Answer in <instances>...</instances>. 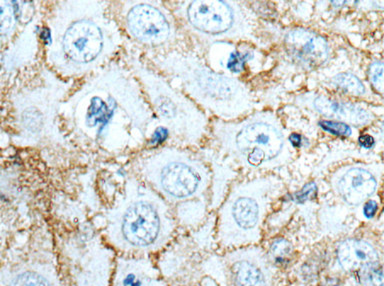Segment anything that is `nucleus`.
<instances>
[{
	"label": "nucleus",
	"mask_w": 384,
	"mask_h": 286,
	"mask_svg": "<svg viewBox=\"0 0 384 286\" xmlns=\"http://www.w3.org/2000/svg\"><path fill=\"white\" fill-rule=\"evenodd\" d=\"M60 120L72 142L113 157L142 150L159 130L140 82L119 60L82 79L60 104Z\"/></svg>",
	"instance_id": "obj_1"
},
{
	"label": "nucleus",
	"mask_w": 384,
	"mask_h": 286,
	"mask_svg": "<svg viewBox=\"0 0 384 286\" xmlns=\"http://www.w3.org/2000/svg\"><path fill=\"white\" fill-rule=\"evenodd\" d=\"M108 1H57L46 19L48 69L67 81L84 79L115 60L125 36Z\"/></svg>",
	"instance_id": "obj_2"
},
{
	"label": "nucleus",
	"mask_w": 384,
	"mask_h": 286,
	"mask_svg": "<svg viewBox=\"0 0 384 286\" xmlns=\"http://www.w3.org/2000/svg\"><path fill=\"white\" fill-rule=\"evenodd\" d=\"M103 239L123 256H150L174 239L176 218L169 203L130 176L104 214Z\"/></svg>",
	"instance_id": "obj_3"
},
{
	"label": "nucleus",
	"mask_w": 384,
	"mask_h": 286,
	"mask_svg": "<svg viewBox=\"0 0 384 286\" xmlns=\"http://www.w3.org/2000/svg\"><path fill=\"white\" fill-rule=\"evenodd\" d=\"M145 60L209 118L237 120L256 110V96L247 82L213 69L196 53L176 48L145 55Z\"/></svg>",
	"instance_id": "obj_4"
},
{
	"label": "nucleus",
	"mask_w": 384,
	"mask_h": 286,
	"mask_svg": "<svg viewBox=\"0 0 384 286\" xmlns=\"http://www.w3.org/2000/svg\"><path fill=\"white\" fill-rule=\"evenodd\" d=\"M210 137L221 154L247 171H276L293 159L288 132L273 110H254L232 121L211 118Z\"/></svg>",
	"instance_id": "obj_5"
},
{
	"label": "nucleus",
	"mask_w": 384,
	"mask_h": 286,
	"mask_svg": "<svg viewBox=\"0 0 384 286\" xmlns=\"http://www.w3.org/2000/svg\"><path fill=\"white\" fill-rule=\"evenodd\" d=\"M123 62L140 82L169 140L179 147H201L210 137L211 118L137 52L126 50Z\"/></svg>",
	"instance_id": "obj_6"
},
{
	"label": "nucleus",
	"mask_w": 384,
	"mask_h": 286,
	"mask_svg": "<svg viewBox=\"0 0 384 286\" xmlns=\"http://www.w3.org/2000/svg\"><path fill=\"white\" fill-rule=\"evenodd\" d=\"M136 176L169 205L206 200L213 173L208 162L188 147L162 145L143 152L133 162Z\"/></svg>",
	"instance_id": "obj_7"
},
{
	"label": "nucleus",
	"mask_w": 384,
	"mask_h": 286,
	"mask_svg": "<svg viewBox=\"0 0 384 286\" xmlns=\"http://www.w3.org/2000/svg\"><path fill=\"white\" fill-rule=\"evenodd\" d=\"M283 190V181L276 174L232 183L216 219L221 248L230 251L259 244L266 218Z\"/></svg>",
	"instance_id": "obj_8"
},
{
	"label": "nucleus",
	"mask_w": 384,
	"mask_h": 286,
	"mask_svg": "<svg viewBox=\"0 0 384 286\" xmlns=\"http://www.w3.org/2000/svg\"><path fill=\"white\" fill-rule=\"evenodd\" d=\"M169 8L182 33L201 45L259 41L254 16L240 2L192 0L172 2Z\"/></svg>",
	"instance_id": "obj_9"
},
{
	"label": "nucleus",
	"mask_w": 384,
	"mask_h": 286,
	"mask_svg": "<svg viewBox=\"0 0 384 286\" xmlns=\"http://www.w3.org/2000/svg\"><path fill=\"white\" fill-rule=\"evenodd\" d=\"M72 84L74 81H63L47 69L40 75V84L21 93L16 104V122L26 144L45 149L64 142L60 106Z\"/></svg>",
	"instance_id": "obj_10"
},
{
	"label": "nucleus",
	"mask_w": 384,
	"mask_h": 286,
	"mask_svg": "<svg viewBox=\"0 0 384 286\" xmlns=\"http://www.w3.org/2000/svg\"><path fill=\"white\" fill-rule=\"evenodd\" d=\"M114 16L125 38L147 55L176 50L181 40V26L171 9L160 1L116 2Z\"/></svg>",
	"instance_id": "obj_11"
},
{
	"label": "nucleus",
	"mask_w": 384,
	"mask_h": 286,
	"mask_svg": "<svg viewBox=\"0 0 384 286\" xmlns=\"http://www.w3.org/2000/svg\"><path fill=\"white\" fill-rule=\"evenodd\" d=\"M60 256L69 286H111L115 251L98 235H70L60 246Z\"/></svg>",
	"instance_id": "obj_12"
},
{
	"label": "nucleus",
	"mask_w": 384,
	"mask_h": 286,
	"mask_svg": "<svg viewBox=\"0 0 384 286\" xmlns=\"http://www.w3.org/2000/svg\"><path fill=\"white\" fill-rule=\"evenodd\" d=\"M383 173L380 164L352 162L344 164L330 174V188L344 205L357 208L378 193Z\"/></svg>",
	"instance_id": "obj_13"
},
{
	"label": "nucleus",
	"mask_w": 384,
	"mask_h": 286,
	"mask_svg": "<svg viewBox=\"0 0 384 286\" xmlns=\"http://www.w3.org/2000/svg\"><path fill=\"white\" fill-rule=\"evenodd\" d=\"M295 104L322 120L340 121L354 128L368 127L378 120V115L363 104L322 92L301 93L296 96Z\"/></svg>",
	"instance_id": "obj_14"
},
{
	"label": "nucleus",
	"mask_w": 384,
	"mask_h": 286,
	"mask_svg": "<svg viewBox=\"0 0 384 286\" xmlns=\"http://www.w3.org/2000/svg\"><path fill=\"white\" fill-rule=\"evenodd\" d=\"M281 45L288 59L303 72H315L327 64L332 57V46L322 33L295 26L284 31Z\"/></svg>",
	"instance_id": "obj_15"
},
{
	"label": "nucleus",
	"mask_w": 384,
	"mask_h": 286,
	"mask_svg": "<svg viewBox=\"0 0 384 286\" xmlns=\"http://www.w3.org/2000/svg\"><path fill=\"white\" fill-rule=\"evenodd\" d=\"M0 286H67L52 256L31 254L0 268Z\"/></svg>",
	"instance_id": "obj_16"
},
{
	"label": "nucleus",
	"mask_w": 384,
	"mask_h": 286,
	"mask_svg": "<svg viewBox=\"0 0 384 286\" xmlns=\"http://www.w3.org/2000/svg\"><path fill=\"white\" fill-rule=\"evenodd\" d=\"M226 261L235 286H277L273 265L259 246L230 251Z\"/></svg>",
	"instance_id": "obj_17"
},
{
	"label": "nucleus",
	"mask_w": 384,
	"mask_h": 286,
	"mask_svg": "<svg viewBox=\"0 0 384 286\" xmlns=\"http://www.w3.org/2000/svg\"><path fill=\"white\" fill-rule=\"evenodd\" d=\"M111 286H169L150 256H116Z\"/></svg>",
	"instance_id": "obj_18"
},
{
	"label": "nucleus",
	"mask_w": 384,
	"mask_h": 286,
	"mask_svg": "<svg viewBox=\"0 0 384 286\" xmlns=\"http://www.w3.org/2000/svg\"><path fill=\"white\" fill-rule=\"evenodd\" d=\"M381 251L373 241L361 237H349L337 244L334 263L342 273H356L366 266L381 263Z\"/></svg>",
	"instance_id": "obj_19"
},
{
	"label": "nucleus",
	"mask_w": 384,
	"mask_h": 286,
	"mask_svg": "<svg viewBox=\"0 0 384 286\" xmlns=\"http://www.w3.org/2000/svg\"><path fill=\"white\" fill-rule=\"evenodd\" d=\"M33 4L29 2L0 1V38L11 36L16 30L17 23L24 18H31Z\"/></svg>",
	"instance_id": "obj_20"
},
{
	"label": "nucleus",
	"mask_w": 384,
	"mask_h": 286,
	"mask_svg": "<svg viewBox=\"0 0 384 286\" xmlns=\"http://www.w3.org/2000/svg\"><path fill=\"white\" fill-rule=\"evenodd\" d=\"M328 86L345 98L368 99L373 96L366 82L351 72H340L330 77Z\"/></svg>",
	"instance_id": "obj_21"
},
{
	"label": "nucleus",
	"mask_w": 384,
	"mask_h": 286,
	"mask_svg": "<svg viewBox=\"0 0 384 286\" xmlns=\"http://www.w3.org/2000/svg\"><path fill=\"white\" fill-rule=\"evenodd\" d=\"M254 55H256V50L249 46H239L235 48L232 52L228 55L227 59L225 62V74L233 75L242 74L247 69V65L254 59Z\"/></svg>",
	"instance_id": "obj_22"
},
{
	"label": "nucleus",
	"mask_w": 384,
	"mask_h": 286,
	"mask_svg": "<svg viewBox=\"0 0 384 286\" xmlns=\"http://www.w3.org/2000/svg\"><path fill=\"white\" fill-rule=\"evenodd\" d=\"M266 256L272 265L284 268L290 263L293 258V246L288 239L278 237L271 241Z\"/></svg>",
	"instance_id": "obj_23"
},
{
	"label": "nucleus",
	"mask_w": 384,
	"mask_h": 286,
	"mask_svg": "<svg viewBox=\"0 0 384 286\" xmlns=\"http://www.w3.org/2000/svg\"><path fill=\"white\" fill-rule=\"evenodd\" d=\"M361 286H383V264L366 266L356 273Z\"/></svg>",
	"instance_id": "obj_24"
},
{
	"label": "nucleus",
	"mask_w": 384,
	"mask_h": 286,
	"mask_svg": "<svg viewBox=\"0 0 384 286\" xmlns=\"http://www.w3.org/2000/svg\"><path fill=\"white\" fill-rule=\"evenodd\" d=\"M368 77L369 86L378 96L383 94V60L375 58L369 63L368 67Z\"/></svg>",
	"instance_id": "obj_25"
},
{
	"label": "nucleus",
	"mask_w": 384,
	"mask_h": 286,
	"mask_svg": "<svg viewBox=\"0 0 384 286\" xmlns=\"http://www.w3.org/2000/svg\"><path fill=\"white\" fill-rule=\"evenodd\" d=\"M318 126L323 132L334 137L347 138L354 135V127L340 121L320 120Z\"/></svg>",
	"instance_id": "obj_26"
},
{
	"label": "nucleus",
	"mask_w": 384,
	"mask_h": 286,
	"mask_svg": "<svg viewBox=\"0 0 384 286\" xmlns=\"http://www.w3.org/2000/svg\"><path fill=\"white\" fill-rule=\"evenodd\" d=\"M379 203L376 200L371 198L362 205V214L366 219H373L378 214Z\"/></svg>",
	"instance_id": "obj_27"
},
{
	"label": "nucleus",
	"mask_w": 384,
	"mask_h": 286,
	"mask_svg": "<svg viewBox=\"0 0 384 286\" xmlns=\"http://www.w3.org/2000/svg\"><path fill=\"white\" fill-rule=\"evenodd\" d=\"M358 143L363 149H373V145L375 144V140H374V138L371 137V135H361V137H358Z\"/></svg>",
	"instance_id": "obj_28"
}]
</instances>
